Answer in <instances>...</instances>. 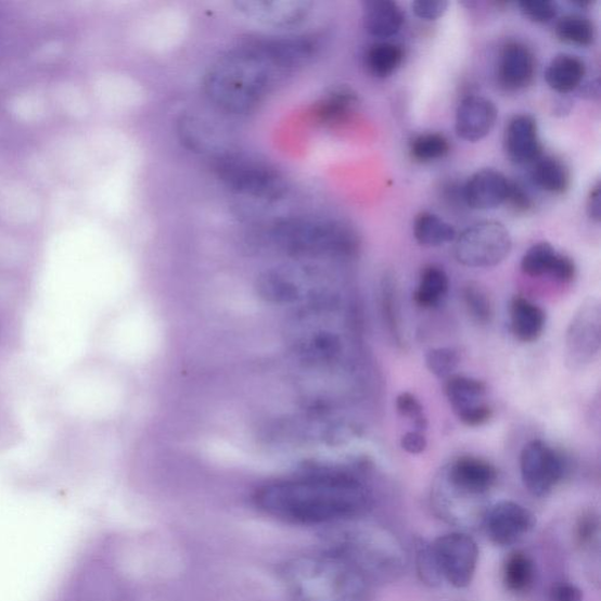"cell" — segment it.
<instances>
[{
    "label": "cell",
    "instance_id": "1",
    "mask_svg": "<svg viewBox=\"0 0 601 601\" xmlns=\"http://www.w3.org/2000/svg\"><path fill=\"white\" fill-rule=\"evenodd\" d=\"M317 50L308 36L263 38L229 50L207 71L204 89L219 110L242 114L254 110Z\"/></svg>",
    "mask_w": 601,
    "mask_h": 601
},
{
    "label": "cell",
    "instance_id": "2",
    "mask_svg": "<svg viewBox=\"0 0 601 601\" xmlns=\"http://www.w3.org/2000/svg\"><path fill=\"white\" fill-rule=\"evenodd\" d=\"M257 509L279 521L320 525L346 521L369 503L365 486L351 472L314 468L294 477L260 486L254 495Z\"/></svg>",
    "mask_w": 601,
    "mask_h": 601
},
{
    "label": "cell",
    "instance_id": "3",
    "mask_svg": "<svg viewBox=\"0 0 601 601\" xmlns=\"http://www.w3.org/2000/svg\"><path fill=\"white\" fill-rule=\"evenodd\" d=\"M270 239L279 251L299 261L342 259L359 248V240L350 227L314 217L277 221L271 227Z\"/></svg>",
    "mask_w": 601,
    "mask_h": 601
},
{
    "label": "cell",
    "instance_id": "4",
    "mask_svg": "<svg viewBox=\"0 0 601 601\" xmlns=\"http://www.w3.org/2000/svg\"><path fill=\"white\" fill-rule=\"evenodd\" d=\"M282 575L296 601H354L357 596L356 575L336 554L294 558Z\"/></svg>",
    "mask_w": 601,
    "mask_h": 601
},
{
    "label": "cell",
    "instance_id": "5",
    "mask_svg": "<svg viewBox=\"0 0 601 601\" xmlns=\"http://www.w3.org/2000/svg\"><path fill=\"white\" fill-rule=\"evenodd\" d=\"M213 170L217 178L233 192L278 202L289 192V183L276 167L240 152H220L213 157Z\"/></svg>",
    "mask_w": 601,
    "mask_h": 601
},
{
    "label": "cell",
    "instance_id": "6",
    "mask_svg": "<svg viewBox=\"0 0 601 601\" xmlns=\"http://www.w3.org/2000/svg\"><path fill=\"white\" fill-rule=\"evenodd\" d=\"M511 250L512 239L503 223L482 221L457 235L453 254L465 267L490 268L502 264Z\"/></svg>",
    "mask_w": 601,
    "mask_h": 601
},
{
    "label": "cell",
    "instance_id": "7",
    "mask_svg": "<svg viewBox=\"0 0 601 601\" xmlns=\"http://www.w3.org/2000/svg\"><path fill=\"white\" fill-rule=\"evenodd\" d=\"M601 348V306L594 296L585 298L572 317L565 336V360L572 370L589 367Z\"/></svg>",
    "mask_w": 601,
    "mask_h": 601
},
{
    "label": "cell",
    "instance_id": "8",
    "mask_svg": "<svg viewBox=\"0 0 601 601\" xmlns=\"http://www.w3.org/2000/svg\"><path fill=\"white\" fill-rule=\"evenodd\" d=\"M520 464L524 486L535 497L548 496L566 472L564 456L541 439L524 446Z\"/></svg>",
    "mask_w": 601,
    "mask_h": 601
},
{
    "label": "cell",
    "instance_id": "9",
    "mask_svg": "<svg viewBox=\"0 0 601 601\" xmlns=\"http://www.w3.org/2000/svg\"><path fill=\"white\" fill-rule=\"evenodd\" d=\"M443 578L456 589H464L474 579L478 564L477 544L464 534H449L434 544Z\"/></svg>",
    "mask_w": 601,
    "mask_h": 601
},
{
    "label": "cell",
    "instance_id": "10",
    "mask_svg": "<svg viewBox=\"0 0 601 601\" xmlns=\"http://www.w3.org/2000/svg\"><path fill=\"white\" fill-rule=\"evenodd\" d=\"M486 535L499 547L512 546L536 525L535 514L516 502H499L485 514Z\"/></svg>",
    "mask_w": 601,
    "mask_h": 601
},
{
    "label": "cell",
    "instance_id": "11",
    "mask_svg": "<svg viewBox=\"0 0 601 601\" xmlns=\"http://www.w3.org/2000/svg\"><path fill=\"white\" fill-rule=\"evenodd\" d=\"M241 16L269 27L292 28L304 24L311 13L312 3L305 0H246L234 3Z\"/></svg>",
    "mask_w": 601,
    "mask_h": 601
},
{
    "label": "cell",
    "instance_id": "12",
    "mask_svg": "<svg viewBox=\"0 0 601 601\" xmlns=\"http://www.w3.org/2000/svg\"><path fill=\"white\" fill-rule=\"evenodd\" d=\"M498 477L497 469L484 458L458 457L447 471V482L457 494L477 497L489 493Z\"/></svg>",
    "mask_w": 601,
    "mask_h": 601
},
{
    "label": "cell",
    "instance_id": "13",
    "mask_svg": "<svg viewBox=\"0 0 601 601\" xmlns=\"http://www.w3.org/2000/svg\"><path fill=\"white\" fill-rule=\"evenodd\" d=\"M536 61L529 48L521 41H509L500 52L498 82L507 91H520L533 82Z\"/></svg>",
    "mask_w": 601,
    "mask_h": 601
},
{
    "label": "cell",
    "instance_id": "14",
    "mask_svg": "<svg viewBox=\"0 0 601 601\" xmlns=\"http://www.w3.org/2000/svg\"><path fill=\"white\" fill-rule=\"evenodd\" d=\"M496 122L497 108L491 100L469 95L457 108L456 132L466 141L476 142L490 135Z\"/></svg>",
    "mask_w": 601,
    "mask_h": 601
},
{
    "label": "cell",
    "instance_id": "15",
    "mask_svg": "<svg viewBox=\"0 0 601 601\" xmlns=\"http://www.w3.org/2000/svg\"><path fill=\"white\" fill-rule=\"evenodd\" d=\"M521 268L528 277L550 276L561 282L574 280L577 271L574 260L558 253L549 242H539L529 248L523 256Z\"/></svg>",
    "mask_w": 601,
    "mask_h": 601
},
{
    "label": "cell",
    "instance_id": "16",
    "mask_svg": "<svg viewBox=\"0 0 601 601\" xmlns=\"http://www.w3.org/2000/svg\"><path fill=\"white\" fill-rule=\"evenodd\" d=\"M509 183L498 170H478L463 186L464 202L472 209H495L507 202Z\"/></svg>",
    "mask_w": 601,
    "mask_h": 601
},
{
    "label": "cell",
    "instance_id": "17",
    "mask_svg": "<svg viewBox=\"0 0 601 601\" xmlns=\"http://www.w3.org/2000/svg\"><path fill=\"white\" fill-rule=\"evenodd\" d=\"M504 146L514 164H534L542 154L536 120L528 114L513 117L507 126Z\"/></svg>",
    "mask_w": 601,
    "mask_h": 601
},
{
    "label": "cell",
    "instance_id": "18",
    "mask_svg": "<svg viewBox=\"0 0 601 601\" xmlns=\"http://www.w3.org/2000/svg\"><path fill=\"white\" fill-rule=\"evenodd\" d=\"M511 331L524 343L537 341L546 328L547 314L523 296H514L510 305Z\"/></svg>",
    "mask_w": 601,
    "mask_h": 601
},
{
    "label": "cell",
    "instance_id": "19",
    "mask_svg": "<svg viewBox=\"0 0 601 601\" xmlns=\"http://www.w3.org/2000/svg\"><path fill=\"white\" fill-rule=\"evenodd\" d=\"M405 23V14L391 0H370L365 3L363 24L366 31L376 38L397 35Z\"/></svg>",
    "mask_w": 601,
    "mask_h": 601
},
{
    "label": "cell",
    "instance_id": "20",
    "mask_svg": "<svg viewBox=\"0 0 601 601\" xmlns=\"http://www.w3.org/2000/svg\"><path fill=\"white\" fill-rule=\"evenodd\" d=\"M586 75L585 63L577 55L560 54L547 68L546 80L558 93H570L580 86Z\"/></svg>",
    "mask_w": 601,
    "mask_h": 601
},
{
    "label": "cell",
    "instance_id": "21",
    "mask_svg": "<svg viewBox=\"0 0 601 601\" xmlns=\"http://www.w3.org/2000/svg\"><path fill=\"white\" fill-rule=\"evenodd\" d=\"M532 178L542 191L563 194L570 188V174L565 164L552 155H540L533 164Z\"/></svg>",
    "mask_w": 601,
    "mask_h": 601
},
{
    "label": "cell",
    "instance_id": "22",
    "mask_svg": "<svg viewBox=\"0 0 601 601\" xmlns=\"http://www.w3.org/2000/svg\"><path fill=\"white\" fill-rule=\"evenodd\" d=\"M445 389L455 413L483 404L486 394L484 382L455 374L447 379Z\"/></svg>",
    "mask_w": 601,
    "mask_h": 601
},
{
    "label": "cell",
    "instance_id": "23",
    "mask_svg": "<svg viewBox=\"0 0 601 601\" xmlns=\"http://www.w3.org/2000/svg\"><path fill=\"white\" fill-rule=\"evenodd\" d=\"M449 277L446 270L436 265L423 268L418 290L413 293L414 303L422 308H434L449 292Z\"/></svg>",
    "mask_w": 601,
    "mask_h": 601
},
{
    "label": "cell",
    "instance_id": "24",
    "mask_svg": "<svg viewBox=\"0 0 601 601\" xmlns=\"http://www.w3.org/2000/svg\"><path fill=\"white\" fill-rule=\"evenodd\" d=\"M380 305L386 333L397 347L406 345L400 324L397 284L393 276L385 274L381 281Z\"/></svg>",
    "mask_w": 601,
    "mask_h": 601
},
{
    "label": "cell",
    "instance_id": "25",
    "mask_svg": "<svg viewBox=\"0 0 601 601\" xmlns=\"http://www.w3.org/2000/svg\"><path fill=\"white\" fill-rule=\"evenodd\" d=\"M413 236L424 247H439L453 242L457 233L451 225L436 214L422 212L414 219Z\"/></svg>",
    "mask_w": 601,
    "mask_h": 601
},
{
    "label": "cell",
    "instance_id": "26",
    "mask_svg": "<svg viewBox=\"0 0 601 601\" xmlns=\"http://www.w3.org/2000/svg\"><path fill=\"white\" fill-rule=\"evenodd\" d=\"M405 60V51L394 42H379L366 54L369 73L378 78L391 77Z\"/></svg>",
    "mask_w": 601,
    "mask_h": 601
},
{
    "label": "cell",
    "instance_id": "27",
    "mask_svg": "<svg viewBox=\"0 0 601 601\" xmlns=\"http://www.w3.org/2000/svg\"><path fill=\"white\" fill-rule=\"evenodd\" d=\"M555 35L570 46L590 47L596 39V28L591 21L570 14L558 21Z\"/></svg>",
    "mask_w": 601,
    "mask_h": 601
},
{
    "label": "cell",
    "instance_id": "28",
    "mask_svg": "<svg viewBox=\"0 0 601 601\" xmlns=\"http://www.w3.org/2000/svg\"><path fill=\"white\" fill-rule=\"evenodd\" d=\"M535 566L532 558L523 552L512 553L504 566V583L512 592H523L532 586Z\"/></svg>",
    "mask_w": 601,
    "mask_h": 601
},
{
    "label": "cell",
    "instance_id": "29",
    "mask_svg": "<svg viewBox=\"0 0 601 601\" xmlns=\"http://www.w3.org/2000/svg\"><path fill=\"white\" fill-rule=\"evenodd\" d=\"M463 303L472 321L481 325L489 324L494 318L491 299L479 284L470 282L462 291Z\"/></svg>",
    "mask_w": 601,
    "mask_h": 601
},
{
    "label": "cell",
    "instance_id": "30",
    "mask_svg": "<svg viewBox=\"0 0 601 601\" xmlns=\"http://www.w3.org/2000/svg\"><path fill=\"white\" fill-rule=\"evenodd\" d=\"M450 152L449 140L438 133H425L411 141L410 153L414 161L431 163L443 159Z\"/></svg>",
    "mask_w": 601,
    "mask_h": 601
},
{
    "label": "cell",
    "instance_id": "31",
    "mask_svg": "<svg viewBox=\"0 0 601 601\" xmlns=\"http://www.w3.org/2000/svg\"><path fill=\"white\" fill-rule=\"evenodd\" d=\"M414 552H417V568L420 579L431 588H437L445 578H443L433 544L419 538L414 542Z\"/></svg>",
    "mask_w": 601,
    "mask_h": 601
},
{
    "label": "cell",
    "instance_id": "32",
    "mask_svg": "<svg viewBox=\"0 0 601 601\" xmlns=\"http://www.w3.org/2000/svg\"><path fill=\"white\" fill-rule=\"evenodd\" d=\"M461 362L460 353L451 347H439L427 351L425 365L429 371L438 379L447 380Z\"/></svg>",
    "mask_w": 601,
    "mask_h": 601
},
{
    "label": "cell",
    "instance_id": "33",
    "mask_svg": "<svg viewBox=\"0 0 601 601\" xmlns=\"http://www.w3.org/2000/svg\"><path fill=\"white\" fill-rule=\"evenodd\" d=\"M396 409L400 417L408 420L414 431L424 433L427 427V419L420 399L411 393L399 394L396 398Z\"/></svg>",
    "mask_w": 601,
    "mask_h": 601
},
{
    "label": "cell",
    "instance_id": "34",
    "mask_svg": "<svg viewBox=\"0 0 601 601\" xmlns=\"http://www.w3.org/2000/svg\"><path fill=\"white\" fill-rule=\"evenodd\" d=\"M357 98L349 90H338L329 97L322 105L321 114L325 120H337L346 116L356 105Z\"/></svg>",
    "mask_w": 601,
    "mask_h": 601
},
{
    "label": "cell",
    "instance_id": "35",
    "mask_svg": "<svg viewBox=\"0 0 601 601\" xmlns=\"http://www.w3.org/2000/svg\"><path fill=\"white\" fill-rule=\"evenodd\" d=\"M519 5L524 16L535 23L546 24L557 17L558 8L549 0H523Z\"/></svg>",
    "mask_w": 601,
    "mask_h": 601
},
{
    "label": "cell",
    "instance_id": "36",
    "mask_svg": "<svg viewBox=\"0 0 601 601\" xmlns=\"http://www.w3.org/2000/svg\"><path fill=\"white\" fill-rule=\"evenodd\" d=\"M456 417L466 426L479 427L493 419L494 411L489 405L483 402L456 413Z\"/></svg>",
    "mask_w": 601,
    "mask_h": 601
},
{
    "label": "cell",
    "instance_id": "37",
    "mask_svg": "<svg viewBox=\"0 0 601 601\" xmlns=\"http://www.w3.org/2000/svg\"><path fill=\"white\" fill-rule=\"evenodd\" d=\"M448 7L446 0H417L412 3V11L423 21H436L446 13Z\"/></svg>",
    "mask_w": 601,
    "mask_h": 601
},
{
    "label": "cell",
    "instance_id": "38",
    "mask_svg": "<svg viewBox=\"0 0 601 601\" xmlns=\"http://www.w3.org/2000/svg\"><path fill=\"white\" fill-rule=\"evenodd\" d=\"M516 212H527L533 208L534 200L520 182L510 181L507 202Z\"/></svg>",
    "mask_w": 601,
    "mask_h": 601
},
{
    "label": "cell",
    "instance_id": "39",
    "mask_svg": "<svg viewBox=\"0 0 601 601\" xmlns=\"http://www.w3.org/2000/svg\"><path fill=\"white\" fill-rule=\"evenodd\" d=\"M400 447L410 455H420L427 448V439L422 432L411 431L400 438Z\"/></svg>",
    "mask_w": 601,
    "mask_h": 601
},
{
    "label": "cell",
    "instance_id": "40",
    "mask_svg": "<svg viewBox=\"0 0 601 601\" xmlns=\"http://www.w3.org/2000/svg\"><path fill=\"white\" fill-rule=\"evenodd\" d=\"M583 593L575 585H558L552 592V601H581Z\"/></svg>",
    "mask_w": 601,
    "mask_h": 601
},
{
    "label": "cell",
    "instance_id": "41",
    "mask_svg": "<svg viewBox=\"0 0 601 601\" xmlns=\"http://www.w3.org/2000/svg\"><path fill=\"white\" fill-rule=\"evenodd\" d=\"M588 214L591 220L599 222L601 219L600 182L597 181L588 197Z\"/></svg>",
    "mask_w": 601,
    "mask_h": 601
},
{
    "label": "cell",
    "instance_id": "42",
    "mask_svg": "<svg viewBox=\"0 0 601 601\" xmlns=\"http://www.w3.org/2000/svg\"><path fill=\"white\" fill-rule=\"evenodd\" d=\"M597 524L594 523L593 517L588 516L584 517L581 524L579 525V537L583 541L590 540L594 534Z\"/></svg>",
    "mask_w": 601,
    "mask_h": 601
}]
</instances>
